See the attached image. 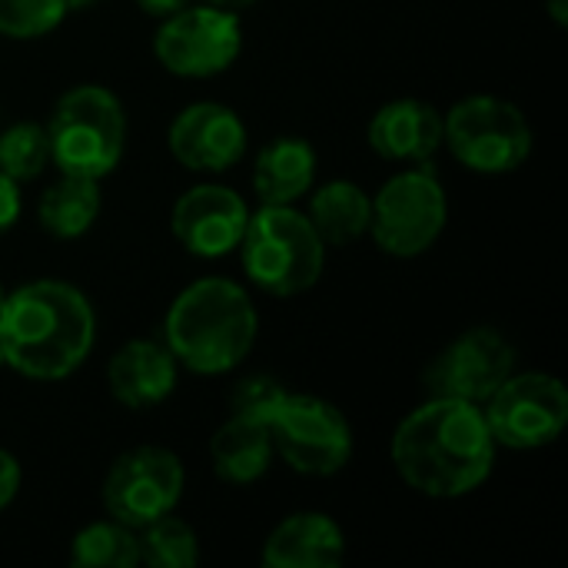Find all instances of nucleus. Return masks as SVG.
I'll list each match as a JSON object with an SVG mask.
<instances>
[{
  "label": "nucleus",
  "mask_w": 568,
  "mask_h": 568,
  "mask_svg": "<svg viewBox=\"0 0 568 568\" xmlns=\"http://www.w3.org/2000/svg\"><path fill=\"white\" fill-rule=\"evenodd\" d=\"M256 310L243 286L210 276L190 283L170 306L163 333L180 366L200 376L236 369L256 343Z\"/></svg>",
  "instance_id": "nucleus-3"
},
{
  "label": "nucleus",
  "mask_w": 568,
  "mask_h": 568,
  "mask_svg": "<svg viewBox=\"0 0 568 568\" xmlns=\"http://www.w3.org/2000/svg\"><path fill=\"white\" fill-rule=\"evenodd\" d=\"M97 316L90 300L60 280H37L3 296L0 343L7 366L27 379H63L90 356Z\"/></svg>",
  "instance_id": "nucleus-2"
},
{
  "label": "nucleus",
  "mask_w": 568,
  "mask_h": 568,
  "mask_svg": "<svg viewBox=\"0 0 568 568\" xmlns=\"http://www.w3.org/2000/svg\"><path fill=\"white\" fill-rule=\"evenodd\" d=\"M183 496V466L170 449L136 446L123 453L103 479V509L110 519L143 529L176 509Z\"/></svg>",
  "instance_id": "nucleus-11"
},
{
  "label": "nucleus",
  "mask_w": 568,
  "mask_h": 568,
  "mask_svg": "<svg viewBox=\"0 0 568 568\" xmlns=\"http://www.w3.org/2000/svg\"><path fill=\"white\" fill-rule=\"evenodd\" d=\"M170 153L186 170L223 173L246 153V126L223 103H190L170 123Z\"/></svg>",
  "instance_id": "nucleus-14"
},
{
  "label": "nucleus",
  "mask_w": 568,
  "mask_h": 568,
  "mask_svg": "<svg viewBox=\"0 0 568 568\" xmlns=\"http://www.w3.org/2000/svg\"><path fill=\"white\" fill-rule=\"evenodd\" d=\"M63 3H67V13H70V10H83V7H90L97 0H63Z\"/></svg>",
  "instance_id": "nucleus-32"
},
{
  "label": "nucleus",
  "mask_w": 568,
  "mask_h": 568,
  "mask_svg": "<svg viewBox=\"0 0 568 568\" xmlns=\"http://www.w3.org/2000/svg\"><path fill=\"white\" fill-rule=\"evenodd\" d=\"M17 489H20V463L7 449H0V509L13 503Z\"/></svg>",
  "instance_id": "nucleus-28"
},
{
  "label": "nucleus",
  "mask_w": 568,
  "mask_h": 568,
  "mask_svg": "<svg viewBox=\"0 0 568 568\" xmlns=\"http://www.w3.org/2000/svg\"><path fill=\"white\" fill-rule=\"evenodd\" d=\"M210 3H216V7H223V10H243V7H250V3H256V0H210Z\"/></svg>",
  "instance_id": "nucleus-31"
},
{
  "label": "nucleus",
  "mask_w": 568,
  "mask_h": 568,
  "mask_svg": "<svg viewBox=\"0 0 568 568\" xmlns=\"http://www.w3.org/2000/svg\"><path fill=\"white\" fill-rule=\"evenodd\" d=\"M7 366V353H3V343H0V369Z\"/></svg>",
  "instance_id": "nucleus-33"
},
{
  "label": "nucleus",
  "mask_w": 568,
  "mask_h": 568,
  "mask_svg": "<svg viewBox=\"0 0 568 568\" xmlns=\"http://www.w3.org/2000/svg\"><path fill=\"white\" fill-rule=\"evenodd\" d=\"M246 220H250V210L236 190L200 183L176 200L170 226H173V236L193 256L216 260L240 246Z\"/></svg>",
  "instance_id": "nucleus-13"
},
{
  "label": "nucleus",
  "mask_w": 568,
  "mask_h": 568,
  "mask_svg": "<svg viewBox=\"0 0 568 568\" xmlns=\"http://www.w3.org/2000/svg\"><path fill=\"white\" fill-rule=\"evenodd\" d=\"M369 210L373 203L363 193V186L349 180H333L316 190L306 216L326 246H346L363 233H369Z\"/></svg>",
  "instance_id": "nucleus-20"
},
{
  "label": "nucleus",
  "mask_w": 568,
  "mask_h": 568,
  "mask_svg": "<svg viewBox=\"0 0 568 568\" xmlns=\"http://www.w3.org/2000/svg\"><path fill=\"white\" fill-rule=\"evenodd\" d=\"M40 226L57 240L83 236L100 216V180L63 173L40 196Z\"/></svg>",
  "instance_id": "nucleus-21"
},
{
  "label": "nucleus",
  "mask_w": 568,
  "mask_h": 568,
  "mask_svg": "<svg viewBox=\"0 0 568 568\" xmlns=\"http://www.w3.org/2000/svg\"><path fill=\"white\" fill-rule=\"evenodd\" d=\"M546 7H549L552 20H556L559 27H566V23H568V0H546Z\"/></svg>",
  "instance_id": "nucleus-30"
},
{
  "label": "nucleus",
  "mask_w": 568,
  "mask_h": 568,
  "mask_svg": "<svg viewBox=\"0 0 568 568\" xmlns=\"http://www.w3.org/2000/svg\"><path fill=\"white\" fill-rule=\"evenodd\" d=\"M369 203V233L376 246L399 260L426 253L443 236L449 220L446 190L426 160L423 166L386 180Z\"/></svg>",
  "instance_id": "nucleus-7"
},
{
  "label": "nucleus",
  "mask_w": 568,
  "mask_h": 568,
  "mask_svg": "<svg viewBox=\"0 0 568 568\" xmlns=\"http://www.w3.org/2000/svg\"><path fill=\"white\" fill-rule=\"evenodd\" d=\"M50 140V163L60 166V173L103 180L110 170H116L126 143V116L123 103L97 83H83L67 90L53 116L47 123Z\"/></svg>",
  "instance_id": "nucleus-5"
},
{
  "label": "nucleus",
  "mask_w": 568,
  "mask_h": 568,
  "mask_svg": "<svg viewBox=\"0 0 568 568\" xmlns=\"http://www.w3.org/2000/svg\"><path fill=\"white\" fill-rule=\"evenodd\" d=\"M369 146L383 160H429L443 146V116L423 100H393L369 120Z\"/></svg>",
  "instance_id": "nucleus-17"
},
{
  "label": "nucleus",
  "mask_w": 568,
  "mask_h": 568,
  "mask_svg": "<svg viewBox=\"0 0 568 568\" xmlns=\"http://www.w3.org/2000/svg\"><path fill=\"white\" fill-rule=\"evenodd\" d=\"M273 453L303 476H333L353 456V433L346 416L320 399L286 393L270 413Z\"/></svg>",
  "instance_id": "nucleus-8"
},
{
  "label": "nucleus",
  "mask_w": 568,
  "mask_h": 568,
  "mask_svg": "<svg viewBox=\"0 0 568 568\" xmlns=\"http://www.w3.org/2000/svg\"><path fill=\"white\" fill-rule=\"evenodd\" d=\"M20 220V183L0 173V236Z\"/></svg>",
  "instance_id": "nucleus-27"
},
{
  "label": "nucleus",
  "mask_w": 568,
  "mask_h": 568,
  "mask_svg": "<svg viewBox=\"0 0 568 568\" xmlns=\"http://www.w3.org/2000/svg\"><path fill=\"white\" fill-rule=\"evenodd\" d=\"M343 556V529L323 513H296L263 542V562L270 568H336Z\"/></svg>",
  "instance_id": "nucleus-16"
},
{
  "label": "nucleus",
  "mask_w": 568,
  "mask_h": 568,
  "mask_svg": "<svg viewBox=\"0 0 568 568\" xmlns=\"http://www.w3.org/2000/svg\"><path fill=\"white\" fill-rule=\"evenodd\" d=\"M106 383L126 409H153L176 389V356L153 339H130L106 363Z\"/></svg>",
  "instance_id": "nucleus-15"
},
{
  "label": "nucleus",
  "mask_w": 568,
  "mask_h": 568,
  "mask_svg": "<svg viewBox=\"0 0 568 568\" xmlns=\"http://www.w3.org/2000/svg\"><path fill=\"white\" fill-rule=\"evenodd\" d=\"M70 559L83 568H133L140 562V542L133 529L116 519L93 523L77 532Z\"/></svg>",
  "instance_id": "nucleus-22"
},
{
  "label": "nucleus",
  "mask_w": 568,
  "mask_h": 568,
  "mask_svg": "<svg viewBox=\"0 0 568 568\" xmlns=\"http://www.w3.org/2000/svg\"><path fill=\"white\" fill-rule=\"evenodd\" d=\"M516 369V349L489 326L453 339L426 369V393L483 406Z\"/></svg>",
  "instance_id": "nucleus-12"
},
{
  "label": "nucleus",
  "mask_w": 568,
  "mask_h": 568,
  "mask_svg": "<svg viewBox=\"0 0 568 568\" xmlns=\"http://www.w3.org/2000/svg\"><path fill=\"white\" fill-rule=\"evenodd\" d=\"M50 163V140L43 123H13L0 133V173L17 183L37 180Z\"/></svg>",
  "instance_id": "nucleus-24"
},
{
  "label": "nucleus",
  "mask_w": 568,
  "mask_h": 568,
  "mask_svg": "<svg viewBox=\"0 0 568 568\" xmlns=\"http://www.w3.org/2000/svg\"><path fill=\"white\" fill-rule=\"evenodd\" d=\"M443 140L453 156L483 176L519 170L532 153V130L526 113L499 97H466L443 116Z\"/></svg>",
  "instance_id": "nucleus-6"
},
{
  "label": "nucleus",
  "mask_w": 568,
  "mask_h": 568,
  "mask_svg": "<svg viewBox=\"0 0 568 568\" xmlns=\"http://www.w3.org/2000/svg\"><path fill=\"white\" fill-rule=\"evenodd\" d=\"M0 306H3V286H0Z\"/></svg>",
  "instance_id": "nucleus-34"
},
{
  "label": "nucleus",
  "mask_w": 568,
  "mask_h": 568,
  "mask_svg": "<svg viewBox=\"0 0 568 568\" xmlns=\"http://www.w3.org/2000/svg\"><path fill=\"white\" fill-rule=\"evenodd\" d=\"M190 0H136V7L143 10V13H150V17H170V13H176V10H183Z\"/></svg>",
  "instance_id": "nucleus-29"
},
{
  "label": "nucleus",
  "mask_w": 568,
  "mask_h": 568,
  "mask_svg": "<svg viewBox=\"0 0 568 568\" xmlns=\"http://www.w3.org/2000/svg\"><path fill=\"white\" fill-rule=\"evenodd\" d=\"M213 473L233 486L256 483L273 463V436L266 419L233 413L210 439Z\"/></svg>",
  "instance_id": "nucleus-18"
},
{
  "label": "nucleus",
  "mask_w": 568,
  "mask_h": 568,
  "mask_svg": "<svg viewBox=\"0 0 568 568\" xmlns=\"http://www.w3.org/2000/svg\"><path fill=\"white\" fill-rule=\"evenodd\" d=\"M486 403L489 433L496 446L509 449L549 446L568 423V389L549 373H513Z\"/></svg>",
  "instance_id": "nucleus-10"
},
{
  "label": "nucleus",
  "mask_w": 568,
  "mask_h": 568,
  "mask_svg": "<svg viewBox=\"0 0 568 568\" xmlns=\"http://www.w3.org/2000/svg\"><path fill=\"white\" fill-rule=\"evenodd\" d=\"M246 276L270 296H296L316 286L326 263V243L313 230L310 216L293 206H260L250 213L243 240Z\"/></svg>",
  "instance_id": "nucleus-4"
},
{
  "label": "nucleus",
  "mask_w": 568,
  "mask_h": 568,
  "mask_svg": "<svg viewBox=\"0 0 568 568\" xmlns=\"http://www.w3.org/2000/svg\"><path fill=\"white\" fill-rule=\"evenodd\" d=\"M393 463L409 489L429 499H456L489 479L496 439L476 403L429 396V403L399 423Z\"/></svg>",
  "instance_id": "nucleus-1"
},
{
  "label": "nucleus",
  "mask_w": 568,
  "mask_h": 568,
  "mask_svg": "<svg viewBox=\"0 0 568 568\" xmlns=\"http://www.w3.org/2000/svg\"><path fill=\"white\" fill-rule=\"evenodd\" d=\"M286 396V389L270 379V376H253V379H243L233 393V413L240 416H253V419H266L270 423V413L276 409V403Z\"/></svg>",
  "instance_id": "nucleus-26"
},
{
  "label": "nucleus",
  "mask_w": 568,
  "mask_h": 568,
  "mask_svg": "<svg viewBox=\"0 0 568 568\" xmlns=\"http://www.w3.org/2000/svg\"><path fill=\"white\" fill-rule=\"evenodd\" d=\"M156 60L176 77H216L243 50V27L233 10L216 3L193 7L163 17V27L153 40Z\"/></svg>",
  "instance_id": "nucleus-9"
},
{
  "label": "nucleus",
  "mask_w": 568,
  "mask_h": 568,
  "mask_svg": "<svg viewBox=\"0 0 568 568\" xmlns=\"http://www.w3.org/2000/svg\"><path fill=\"white\" fill-rule=\"evenodd\" d=\"M63 17V0H0V33L13 40H37L57 30Z\"/></svg>",
  "instance_id": "nucleus-25"
},
{
  "label": "nucleus",
  "mask_w": 568,
  "mask_h": 568,
  "mask_svg": "<svg viewBox=\"0 0 568 568\" xmlns=\"http://www.w3.org/2000/svg\"><path fill=\"white\" fill-rule=\"evenodd\" d=\"M316 176V153L300 136H280L256 153L253 190L266 206H293L310 193Z\"/></svg>",
  "instance_id": "nucleus-19"
},
{
  "label": "nucleus",
  "mask_w": 568,
  "mask_h": 568,
  "mask_svg": "<svg viewBox=\"0 0 568 568\" xmlns=\"http://www.w3.org/2000/svg\"><path fill=\"white\" fill-rule=\"evenodd\" d=\"M136 542H140V562L153 568H190L200 562L196 532L173 513L143 526V536Z\"/></svg>",
  "instance_id": "nucleus-23"
}]
</instances>
